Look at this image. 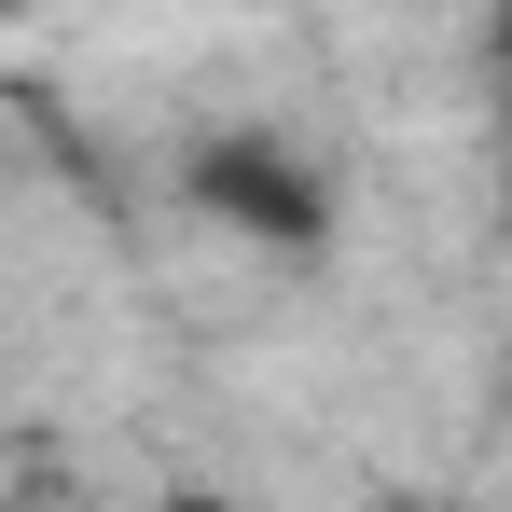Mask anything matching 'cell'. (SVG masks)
<instances>
[{"instance_id": "obj_3", "label": "cell", "mask_w": 512, "mask_h": 512, "mask_svg": "<svg viewBox=\"0 0 512 512\" xmlns=\"http://www.w3.org/2000/svg\"><path fill=\"white\" fill-rule=\"evenodd\" d=\"M388 512H443V499H388Z\"/></svg>"}, {"instance_id": "obj_1", "label": "cell", "mask_w": 512, "mask_h": 512, "mask_svg": "<svg viewBox=\"0 0 512 512\" xmlns=\"http://www.w3.org/2000/svg\"><path fill=\"white\" fill-rule=\"evenodd\" d=\"M194 194L222 208V222H250V236H319V167L291 153V139H222L208 167H194Z\"/></svg>"}, {"instance_id": "obj_2", "label": "cell", "mask_w": 512, "mask_h": 512, "mask_svg": "<svg viewBox=\"0 0 512 512\" xmlns=\"http://www.w3.org/2000/svg\"><path fill=\"white\" fill-rule=\"evenodd\" d=\"M153 512H250V499H222V485H180V499H153Z\"/></svg>"}]
</instances>
